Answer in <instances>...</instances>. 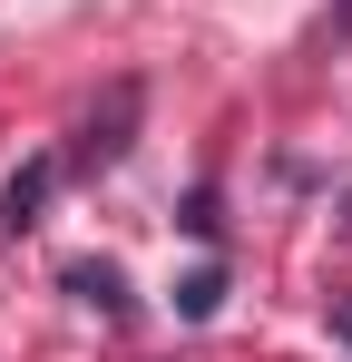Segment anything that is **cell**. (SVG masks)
<instances>
[{
	"label": "cell",
	"instance_id": "1",
	"mask_svg": "<svg viewBox=\"0 0 352 362\" xmlns=\"http://www.w3.org/2000/svg\"><path fill=\"white\" fill-rule=\"evenodd\" d=\"M137 108H147V88H137V78H108V98L78 118V137H69V157H59V167H78V177L117 167V157H127V137H137Z\"/></svg>",
	"mask_w": 352,
	"mask_h": 362
},
{
	"label": "cell",
	"instance_id": "2",
	"mask_svg": "<svg viewBox=\"0 0 352 362\" xmlns=\"http://www.w3.org/2000/svg\"><path fill=\"white\" fill-rule=\"evenodd\" d=\"M49 186H59V157H30L20 177L0 186V226H10V235H30V226H40V206H49Z\"/></svg>",
	"mask_w": 352,
	"mask_h": 362
},
{
	"label": "cell",
	"instance_id": "3",
	"mask_svg": "<svg viewBox=\"0 0 352 362\" xmlns=\"http://www.w3.org/2000/svg\"><path fill=\"white\" fill-rule=\"evenodd\" d=\"M69 294L88 303V313H108V323H137V294H127L117 264H69Z\"/></svg>",
	"mask_w": 352,
	"mask_h": 362
},
{
	"label": "cell",
	"instance_id": "4",
	"mask_svg": "<svg viewBox=\"0 0 352 362\" xmlns=\"http://www.w3.org/2000/svg\"><path fill=\"white\" fill-rule=\"evenodd\" d=\"M216 303H225V264H196V274L176 284V313H186V323H206Z\"/></svg>",
	"mask_w": 352,
	"mask_h": 362
},
{
	"label": "cell",
	"instance_id": "5",
	"mask_svg": "<svg viewBox=\"0 0 352 362\" xmlns=\"http://www.w3.org/2000/svg\"><path fill=\"white\" fill-rule=\"evenodd\" d=\"M216 226H225V216H216V186H196V196H186V235L216 245Z\"/></svg>",
	"mask_w": 352,
	"mask_h": 362
},
{
	"label": "cell",
	"instance_id": "6",
	"mask_svg": "<svg viewBox=\"0 0 352 362\" xmlns=\"http://www.w3.org/2000/svg\"><path fill=\"white\" fill-rule=\"evenodd\" d=\"M333 333H343V343H352V294H333Z\"/></svg>",
	"mask_w": 352,
	"mask_h": 362
},
{
	"label": "cell",
	"instance_id": "7",
	"mask_svg": "<svg viewBox=\"0 0 352 362\" xmlns=\"http://www.w3.org/2000/svg\"><path fill=\"white\" fill-rule=\"evenodd\" d=\"M343 30H352V0H343Z\"/></svg>",
	"mask_w": 352,
	"mask_h": 362
}]
</instances>
